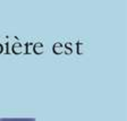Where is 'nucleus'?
<instances>
[{
  "mask_svg": "<svg viewBox=\"0 0 127 121\" xmlns=\"http://www.w3.org/2000/svg\"><path fill=\"white\" fill-rule=\"evenodd\" d=\"M0 121H35L33 118H1Z\"/></svg>",
  "mask_w": 127,
  "mask_h": 121,
  "instance_id": "obj_1",
  "label": "nucleus"
}]
</instances>
